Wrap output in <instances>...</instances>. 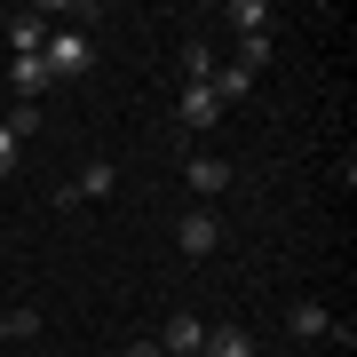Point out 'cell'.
<instances>
[{
  "instance_id": "7a4b0ae2",
  "label": "cell",
  "mask_w": 357,
  "mask_h": 357,
  "mask_svg": "<svg viewBox=\"0 0 357 357\" xmlns=\"http://www.w3.org/2000/svg\"><path fill=\"white\" fill-rule=\"evenodd\" d=\"M215 119H222V96L206 88V79H191V88L175 96V128L191 135V128H215Z\"/></svg>"
},
{
  "instance_id": "ba28073f",
  "label": "cell",
  "mask_w": 357,
  "mask_h": 357,
  "mask_svg": "<svg viewBox=\"0 0 357 357\" xmlns=\"http://www.w3.org/2000/svg\"><path fill=\"white\" fill-rule=\"evenodd\" d=\"M48 32H56V24H48V16H40V8L8 16V48H16V56H40V48H48Z\"/></svg>"
},
{
  "instance_id": "30bf717a",
  "label": "cell",
  "mask_w": 357,
  "mask_h": 357,
  "mask_svg": "<svg viewBox=\"0 0 357 357\" xmlns=\"http://www.w3.org/2000/svg\"><path fill=\"white\" fill-rule=\"evenodd\" d=\"M199 357H255V333H246V326H215Z\"/></svg>"
},
{
  "instance_id": "7c38bea8",
  "label": "cell",
  "mask_w": 357,
  "mask_h": 357,
  "mask_svg": "<svg viewBox=\"0 0 357 357\" xmlns=\"http://www.w3.org/2000/svg\"><path fill=\"white\" fill-rule=\"evenodd\" d=\"M191 191H230V159H191Z\"/></svg>"
},
{
  "instance_id": "5b68a950",
  "label": "cell",
  "mask_w": 357,
  "mask_h": 357,
  "mask_svg": "<svg viewBox=\"0 0 357 357\" xmlns=\"http://www.w3.org/2000/svg\"><path fill=\"white\" fill-rule=\"evenodd\" d=\"M0 88H16V96H24V103H32L40 88H56V72H48V56H16V64H8V72H0Z\"/></svg>"
},
{
  "instance_id": "3957f363",
  "label": "cell",
  "mask_w": 357,
  "mask_h": 357,
  "mask_svg": "<svg viewBox=\"0 0 357 357\" xmlns=\"http://www.w3.org/2000/svg\"><path fill=\"white\" fill-rule=\"evenodd\" d=\"M40 56H48V72L56 79H79V72H88V32H48V48H40Z\"/></svg>"
},
{
  "instance_id": "5bb4252c",
  "label": "cell",
  "mask_w": 357,
  "mask_h": 357,
  "mask_svg": "<svg viewBox=\"0 0 357 357\" xmlns=\"http://www.w3.org/2000/svg\"><path fill=\"white\" fill-rule=\"evenodd\" d=\"M0 326H8V342H32V333H40V310L16 302V310H0Z\"/></svg>"
},
{
  "instance_id": "e0dca14e",
  "label": "cell",
  "mask_w": 357,
  "mask_h": 357,
  "mask_svg": "<svg viewBox=\"0 0 357 357\" xmlns=\"http://www.w3.org/2000/svg\"><path fill=\"white\" fill-rule=\"evenodd\" d=\"M128 357H167V349H159V342H135V349H128Z\"/></svg>"
},
{
  "instance_id": "52a82bcc",
  "label": "cell",
  "mask_w": 357,
  "mask_h": 357,
  "mask_svg": "<svg viewBox=\"0 0 357 357\" xmlns=\"http://www.w3.org/2000/svg\"><path fill=\"white\" fill-rule=\"evenodd\" d=\"M286 333H294V342H326V333H333V310L326 302H294L286 310Z\"/></svg>"
},
{
  "instance_id": "9c48e42d",
  "label": "cell",
  "mask_w": 357,
  "mask_h": 357,
  "mask_svg": "<svg viewBox=\"0 0 357 357\" xmlns=\"http://www.w3.org/2000/svg\"><path fill=\"white\" fill-rule=\"evenodd\" d=\"M222 24L238 32V40H262V24H270V8H262V0H230V8H222Z\"/></svg>"
},
{
  "instance_id": "ac0fdd59",
  "label": "cell",
  "mask_w": 357,
  "mask_h": 357,
  "mask_svg": "<svg viewBox=\"0 0 357 357\" xmlns=\"http://www.w3.org/2000/svg\"><path fill=\"white\" fill-rule=\"evenodd\" d=\"M0 342H8V326H0Z\"/></svg>"
},
{
  "instance_id": "8992f818",
  "label": "cell",
  "mask_w": 357,
  "mask_h": 357,
  "mask_svg": "<svg viewBox=\"0 0 357 357\" xmlns=\"http://www.w3.org/2000/svg\"><path fill=\"white\" fill-rule=\"evenodd\" d=\"M112 191H119V167H112V159H88V167L64 183V199H112Z\"/></svg>"
},
{
  "instance_id": "2e32d148",
  "label": "cell",
  "mask_w": 357,
  "mask_h": 357,
  "mask_svg": "<svg viewBox=\"0 0 357 357\" xmlns=\"http://www.w3.org/2000/svg\"><path fill=\"white\" fill-rule=\"evenodd\" d=\"M8 167H16V135L0 128V175H8Z\"/></svg>"
},
{
  "instance_id": "9a60e30c",
  "label": "cell",
  "mask_w": 357,
  "mask_h": 357,
  "mask_svg": "<svg viewBox=\"0 0 357 357\" xmlns=\"http://www.w3.org/2000/svg\"><path fill=\"white\" fill-rule=\"evenodd\" d=\"M183 72H191V79H215V48H206V40H191V48H183Z\"/></svg>"
},
{
  "instance_id": "6da1fadb",
  "label": "cell",
  "mask_w": 357,
  "mask_h": 357,
  "mask_svg": "<svg viewBox=\"0 0 357 357\" xmlns=\"http://www.w3.org/2000/svg\"><path fill=\"white\" fill-rule=\"evenodd\" d=\"M175 246H183L191 262H206V255L222 246V215H215V206H199V215H183V222H175Z\"/></svg>"
},
{
  "instance_id": "d6986e66",
  "label": "cell",
  "mask_w": 357,
  "mask_h": 357,
  "mask_svg": "<svg viewBox=\"0 0 357 357\" xmlns=\"http://www.w3.org/2000/svg\"><path fill=\"white\" fill-rule=\"evenodd\" d=\"M0 96H8V88H0Z\"/></svg>"
},
{
  "instance_id": "4fadbf2b",
  "label": "cell",
  "mask_w": 357,
  "mask_h": 357,
  "mask_svg": "<svg viewBox=\"0 0 357 357\" xmlns=\"http://www.w3.org/2000/svg\"><path fill=\"white\" fill-rule=\"evenodd\" d=\"M0 128H8L16 143H24V135H40V103H24V96H16L8 112H0Z\"/></svg>"
},
{
  "instance_id": "8fae6325",
  "label": "cell",
  "mask_w": 357,
  "mask_h": 357,
  "mask_svg": "<svg viewBox=\"0 0 357 357\" xmlns=\"http://www.w3.org/2000/svg\"><path fill=\"white\" fill-rule=\"evenodd\" d=\"M206 88H215V96H222V112H230L238 96H255V72H246V64H222L215 79H206Z\"/></svg>"
},
{
  "instance_id": "277c9868",
  "label": "cell",
  "mask_w": 357,
  "mask_h": 357,
  "mask_svg": "<svg viewBox=\"0 0 357 357\" xmlns=\"http://www.w3.org/2000/svg\"><path fill=\"white\" fill-rule=\"evenodd\" d=\"M159 349H167V357H199V349H206V326L191 318V310H175V318L159 326Z\"/></svg>"
}]
</instances>
